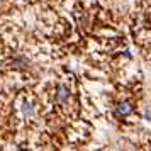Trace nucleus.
<instances>
[{
    "mask_svg": "<svg viewBox=\"0 0 151 151\" xmlns=\"http://www.w3.org/2000/svg\"><path fill=\"white\" fill-rule=\"evenodd\" d=\"M24 112H26V114H29V116H31V114H32L34 110H32V107H31L29 104H26V105H24Z\"/></svg>",
    "mask_w": 151,
    "mask_h": 151,
    "instance_id": "nucleus-3",
    "label": "nucleus"
},
{
    "mask_svg": "<svg viewBox=\"0 0 151 151\" xmlns=\"http://www.w3.org/2000/svg\"><path fill=\"white\" fill-rule=\"evenodd\" d=\"M56 99H58V102H68L70 99V88L66 85H60L58 87V93H56Z\"/></svg>",
    "mask_w": 151,
    "mask_h": 151,
    "instance_id": "nucleus-1",
    "label": "nucleus"
},
{
    "mask_svg": "<svg viewBox=\"0 0 151 151\" xmlns=\"http://www.w3.org/2000/svg\"><path fill=\"white\" fill-rule=\"evenodd\" d=\"M117 116H129L131 112H132V105H131L129 102H121L119 105H117Z\"/></svg>",
    "mask_w": 151,
    "mask_h": 151,
    "instance_id": "nucleus-2",
    "label": "nucleus"
}]
</instances>
